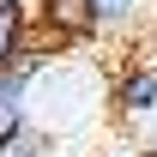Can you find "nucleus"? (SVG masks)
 <instances>
[{"instance_id": "1", "label": "nucleus", "mask_w": 157, "mask_h": 157, "mask_svg": "<svg viewBox=\"0 0 157 157\" xmlns=\"http://www.w3.org/2000/svg\"><path fill=\"white\" fill-rule=\"evenodd\" d=\"M109 109L127 133H151L157 127V60H127L109 85Z\"/></svg>"}, {"instance_id": "2", "label": "nucleus", "mask_w": 157, "mask_h": 157, "mask_svg": "<svg viewBox=\"0 0 157 157\" xmlns=\"http://www.w3.org/2000/svg\"><path fill=\"white\" fill-rule=\"evenodd\" d=\"M42 73H48V55H42V48H30L18 67H6V73H0V145L36 127V121H30V91H36Z\"/></svg>"}, {"instance_id": "3", "label": "nucleus", "mask_w": 157, "mask_h": 157, "mask_svg": "<svg viewBox=\"0 0 157 157\" xmlns=\"http://www.w3.org/2000/svg\"><path fill=\"white\" fill-rule=\"evenodd\" d=\"M36 30L48 42H91L97 12H91V0H36Z\"/></svg>"}, {"instance_id": "4", "label": "nucleus", "mask_w": 157, "mask_h": 157, "mask_svg": "<svg viewBox=\"0 0 157 157\" xmlns=\"http://www.w3.org/2000/svg\"><path fill=\"white\" fill-rule=\"evenodd\" d=\"M30 48H36V24H30V12H24V6H0V73L18 67Z\"/></svg>"}, {"instance_id": "5", "label": "nucleus", "mask_w": 157, "mask_h": 157, "mask_svg": "<svg viewBox=\"0 0 157 157\" xmlns=\"http://www.w3.org/2000/svg\"><path fill=\"white\" fill-rule=\"evenodd\" d=\"M151 6H157V0H91V12H97V36H121V30H133Z\"/></svg>"}, {"instance_id": "6", "label": "nucleus", "mask_w": 157, "mask_h": 157, "mask_svg": "<svg viewBox=\"0 0 157 157\" xmlns=\"http://www.w3.org/2000/svg\"><path fill=\"white\" fill-rule=\"evenodd\" d=\"M0 157H55V133H48V127H30V133L6 139V145H0Z\"/></svg>"}, {"instance_id": "7", "label": "nucleus", "mask_w": 157, "mask_h": 157, "mask_svg": "<svg viewBox=\"0 0 157 157\" xmlns=\"http://www.w3.org/2000/svg\"><path fill=\"white\" fill-rule=\"evenodd\" d=\"M0 6H24V0H0Z\"/></svg>"}]
</instances>
